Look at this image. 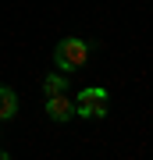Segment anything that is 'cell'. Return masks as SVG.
<instances>
[{
  "label": "cell",
  "mask_w": 153,
  "mask_h": 160,
  "mask_svg": "<svg viewBox=\"0 0 153 160\" xmlns=\"http://www.w3.org/2000/svg\"><path fill=\"white\" fill-rule=\"evenodd\" d=\"M14 114H18V96H14V89L0 86V121H7V118H14Z\"/></svg>",
  "instance_id": "277c9868"
},
{
  "label": "cell",
  "mask_w": 153,
  "mask_h": 160,
  "mask_svg": "<svg viewBox=\"0 0 153 160\" xmlns=\"http://www.w3.org/2000/svg\"><path fill=\"white\" fill-rule=\"evenodd\" d=\"M43 92H46V96L68 92V75H46V78H43Z\"/></svg>",
  "instance_id": "5b68a950"
},
{
  "label": "cell",
  "mask_w": 153,
  "mask_h": 160,
  "mask_svg": "<svg viewBox=\"0 0 153 160\" xmlns=\"http://www.w3.org/2000/svg\"><path fill=\"white\" fill-rule=\"evenodd\" d=\"M75 114H82V118H103L107 114V89H100V86L82 89L79 100H75Z\"/></svg>",
  "instance_id": "7a4b0ae2"
},
{
  "label": "cell",
  "mask_w": 153,
  "mask_h": 160,
  "mask_svg": "<svg viewBox=\"0 0 153 160\" xmlns=\"http://www.w3.org/2000/svg\"><path fill=\"white\" fill-rule=\"evenodd\" d=\"M85 57H89V46H85V39H75V36L61 39L57 50H54V61H57L61 71H79L85 64Z\"/></svg>",
  "instance_id": "6da1fadb"
},
{
  "label": "cell",
  "mask_w": 153,
  "mask_h": 160,
  "mask_svg": "<svg viewBox=\"0 0 153 160\" xmlns=\"http://www.w3.org/2000/svg\"><path fill=\"white\" fill-rule=\"evenodd\" d=\"M75 114V103L64 96V92H57V96H46V118H54V121H68Z\"/></svg>",
  "instance_id": "3957f363"
}]
</instances>
